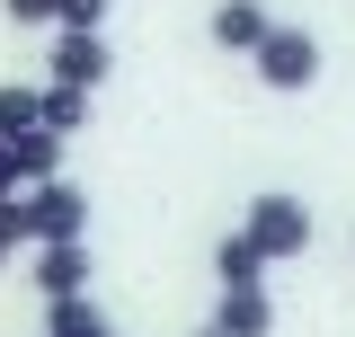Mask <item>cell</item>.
<instances>
[{"label": "cell", "instance_id": "obj_1", "mask_svg": "<svg viewBox=\"0 0 355 337\" xmlns=\"http://www.w3.org/2000/svg\"><path fill=\"white\" fill-rule=\"evenodd\" d=\"M249 71H258V80L275 89V98H302V89L320 80V36H311V27H284V18H275V36H266L258 53H249Z\"/></svg>", "mask_w": 355, "mask_h": 337}, {"label": "cell", "instance_id": "obj_2", "mask_svg": "<svg viewBox=\"0 0 355 337\" xmlns=\"http://www.w3.org/2000/svg\"><path fill=\"white\" fill-rule=\"evenodd\" d=\"M240 231L266 249V266H284V257H302V249H311V205H302V196H258Z\"/></svg>", "mask_w": 355, "mask_h": 337}, {"label": "cell", "instance_id": "obj_3", "mask_svg": "<svg viewBox=\"0 0 355 337\" xmlns=\"http://www.w3.org/2000/svg\"><path fill=\"white\" fill-rule=\"evenodd\" d=\"M116 71V53L98 27H53V53H44V80H71V89H98Z\"/></svg>", "mask_w": 355, "mask_h": 337}, {"label": "cell", "instance_id": "obj_4", "mask_svg": "<svg viewBox=\"0 0 355 337\" xmlns=\"http://www.w3.org/2000/svg\"><path fill=\"white\" fill-rule=\"evenodd\" d=\"M205 36H214L222 53H258V44L275 36V9H266V0H214Z\"/></svg>", "mask_w": 355, "mask_h": 337}, {"label": "cell", "instance_id": "obj_5", "mask_svg": "<svg viewBox=\"0 0 355 337\" xmlns=\"http://www.w3.org/2000/svg\"><path fill=\"white\" fill-rule=\"evenodd\" d=\"M36 293H89V240H44L36 249Z\"/></svg>", "mask_w": 355, "mask_h": 337}, {"label": "cell", "instance_id": "obj_6", "mask_svg": "<svg viewBox=\"0 0 355 337\" xmlns=\"http://www.w3.org/2000/svg\"><path fill=\"white\" fill-rule=\"evenodd\" d=\"M214 329H231V337H266V329H275V302H266V284H231V293L214 302Z\"/></svg>", "mask_w": 355, "mask_h": 337}, {"label": "cell", "instance_id": "obj_7", "mask_svg": "<svg viewBox=\"0 0 355 337\" xmlns=\"http://www.w3.org/2000/svg\"><path fill=\"white\" fill-rule=\"evenodd\" d=\"M214 284H222V293H231V284H266V249L249 240V231L214 240Z\"/></svg>", "mask_w": 355, "mask_h": 337}, {"label": "cell", "instance_id": "obj_8", "mask_svg": "<svg viewBox=\"0 0 355 337\" xmlns=\"http://www.w3.org/2000/svg\"><path fill=\"white\" fill-rule=\"evenodd\" d=\"M44 337H107L98 293H53V302H44Z\"/></svg>", "mask_w": 355, "mask_h": 337}, {"label": "cell", "instance_id": "obj_9", "mask_svg": "<svg viewBox=\"0 0 355 337\" xmlns=\"http://www.w3.org/2000/svg\"><path fill=\"white\" fill-rule=\"evenodd\" d=\"M89 98H98V89L44 80V133H62V142H71V133H89Z\"/></svg>", "mask_w": 355, "mask_h": 337}, {"label": "cell", "instance_id": "obj_10", "mask_svg": "<svg viewBox=\"0 0 355 337\" xmlns=\"http://www.w3.org/2000/svg\"><path fill=\"white\" fill-rule=\"evenodd\" d=\"M36 125H44V89L9 80L0 89V142H18V133H36Z\"/></svg>", "mask_w": 355, "mask_h": 337}, {"label": "cell", "instance_id": "obj_11", "mask_svg": "<svg viewBox=\"0 0 355 337\" xmlns=\"http://www.w3.org/2000/svg\"><path fill=\"white\" fill-rule=\"evenodd\" d=\"M0 18H9V27H53L62 0H0Z\"/></svg>", "mask_w": 355, "mask_h": 337}, {"label": "cell", "instance_id": "obj_12", "mask_svg": "<svg viewBox=\"0 0 355 337\" xmlns=\"http://www.w3.org/2000/svg\"><path fill=\"white\" fill-rule=\"evenodd\" d=\"M53 27H107V0H62V18Z\"/></svg>", "mask_w": 355, "mask_h": 337}, {"label": "cell", "instance_id": "obj_13", "mask_svg": "<svg viewBox=\"0 0 355 337\" xmlns=\"http://www.w3.org/2000/svg\"><path fill=\"white\" fill-rule=\"evenodd\" d=\"M18 187H27V168H18V151H9V142H0V196H18Z\"/></svg>", "mask_w": 355, "mask_h": 337}, {"label": "cell", "instance_id": "obj_14", "mask_svg": "<svg viewBox=\"0 0 355 337\" xmlns=\"http://www.w3.org/2000/svg\"><path fill=\"white\" fill-rule=\"evenodd\" d=\"M196 337H231V329H214V320H205V329H196Z\"/></svg>", "mask_w": 355, "mask_h": 337}, {"label": "cell", "instance_id": "obj_15", "mask_svg": "<svg viewBox=\"0 0 355 337\" xmlns=\"http://www.w3.org/2000/svg\"><path fill=\"white\" fill-rule=\"evenodd\" d=\"M9 257H18V249H9V240H0V266H9Z\"/></svg>", "mask_w": 355, "mask_h": 337}, {"label": "cell", "instance_id": "obj_16", "mask_svg": "<svg viewBox=\"0 0 355 337\" xmlns=\"http://www.w3.org/2000/svg\"><path fill=\"white\" fill-rule=\"evenodd\" d=\"M107 337H125V329H107Z\"/></svg>", "mask_w": 355, "mask_h": 337}]
</instances>
